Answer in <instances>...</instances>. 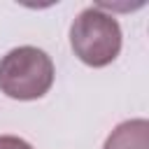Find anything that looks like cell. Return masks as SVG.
Masks as SVG:
<instances>
[{
  "label": "cell",
  "mask_w": 149,
  "mask_h": 149,
  "mask_svg": "<svg viewBox=\"0 0 149 149\" xmlns=\"http://www.w3.org/2000/svg\"><path fill=\"white\" fill-rule=\"evenodd\" d=\"M70 47L81 63L105 68L121 51V26L100 5L86 7L70 26Z\"/></svg>",
  "instance_id": "6da1fadb"
},
{
  "label": "cell",
  "mask_w": 149,
  "mask_h": 149,
  "mask_svg": "<svg viewBox=\"0 0 149 149\" xmlns=\"http://www.w3.org/2000/svg\"><path fill=\"white\" fill-rule=\"evenodd\" d=\"M54 84V63L37 47H14L0 58V91L14 100H37Z\"/></svg>",
  "instance_id": "7a4b0ae2"
},
{
  "label": "cell",
  "mask_w": 149,
  "mask_h": 149,
  "mask_svg": "<svg viewBox=\"0 0 149 149\" xmlns=\"http://www.w3.org/2000/svg\"><path fill=\"white\" fill-rule=\"evenodd\" d=\"M102 149H149V121L128 119L119 123L107 135Z\"/></svg>",
  "instance_id": "3957f363"
},
{
  "label": "cell",
  "mask_w": 149,
  "mask_h": 149,
  "mask_svg": "<svg viewBox=\"0 0 149 149\" xmlns=\"http://www.w3.org/2000/svg\"><path fill=\"white\" fill-rule=\"evenodd\" d=\"M0 149H33V147L16 135H0Z\"/></svg>",
  "instance_id": "277c9868"
}]
</instances>
